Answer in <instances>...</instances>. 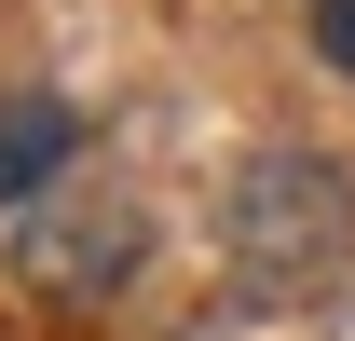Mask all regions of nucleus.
Segmentation results:
<instances>
[{"mask_svg": "<svg viewBox=\"0 0 355 341\" xmlns=\"http://www.w3.org/2000/svg\"><path fill=\"white\" fill-rule=\"evenodd\" d=\"M219 259L260 300H314L355 259V177L328 150H246L232 191H219Z\"/></svg>", "mask_w": 355, "mask_h": 341, "instance_id": "obj_1", "label": "nucleus"}, {"mask_svg": "<svg viewBox=\"0 0 355 341\" xmlns=\"http://www.w3.org/2000/svg\"><path fill=\"white\" fill-rule=\"evenodd\" d=\"M137 259H150V205H137L123 177H55L42 205H14V273L42 300H123Z\"/></svg>", "mask_w": 355, "mask_h": 341, "instance_id": "obj_2", "label": "nucleus"}, {"mask_svg": "<svg viewBox=\"0 0 355 341\" xmlns=\"http://www.w3.org/2000/svg\"><path fill=\"white\" fill-rule=\"evenodd\" d=\"M69 164H83V110L42 96V82H14L0 96V205H42Z\"/></svg>", "mask_w": 355, "mask_h": 341, "instance_id": "obj_3", "label": "nucleus"}, {"mask_svg": "<svg viewBox=\"0 0 355 341\" xmlns=\"http://www.w3.org/2000/svg\"><path fill=\"white\" fill-rule=\"evenodd\" d=\"M314 55H328V69L355 82V0H314Z\"/></svg>", "mask_w": 355, "mask_h": 341, "instance_id": "obj_4", "label": "nucleus"}]
</instances>
